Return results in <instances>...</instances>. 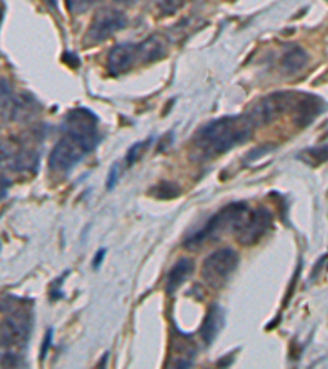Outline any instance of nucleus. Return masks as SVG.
Here are the masks:
<instances>
[{
  "label": "nucleus",
  "instance_id": "obj_1",
  "mask_svg": "<svg viewBox=\"0 0 328 369\" xmlns=\"http://www.w3.org/2000/svg\"><path fill=\"white\" fill-rule=\"evenodd\" d=\"M254 126L248 117H222L213 120L199 131L196 146L205 156L227 153L235 146L245 143Z\"/></svg>",
  "mask_w": 328,
  "mask_h": 369
},
{
  "label": "nucleus",
  "instance_id": "obj_2",
  "mask_svg": "<svg viewBox=\"0 0 328 369\" xmlns=\"http://www.w3.org/2000/svg\"><path fill=\"white\" fill-rule=\"evenodd\" d=\"M246 212H248V209H246V205L242 204V202L223 207L218 214H215L212 219L207 222V225H205L201 231L194 234L191 238L186 241V246L199 248L202 246L205 241L217 238L223 231L237 230Z\"/></svg>",
  "mask_w": 328,
  "mask_h": 369
},
{
  "label": "nucleus",
  "instance_id": "obj_3",
  "mask_svg": "<svg viewBox=\"0 0 328 369\" xmlns=\"http://www.w3.org/2000/svg\"><path fill=\"white\" fill-rule=\"evenodd\" d=\"M94 146L78 136L64 133L49 155V169L54 173H68L76 168L86 155H89Z\"/></svg>",
  "mask_w": 328,
  "mask_h": 369
},
{
  "label": "nucleus",
  "instance_id": "obj_4",
  "mask_svg": "<svg viewBox=\"0 0 328 369\" xmlns=\"http://www.w3.org/2000/svg\"><path fill=\"white\" fill-rule=\"evenodd\" d=\"M238 255L232 248L213 251L202 265V277L210 287L220 289L237 270Z\"/></svg>",
  "mask_w": 328,
  "mask_h": 369
},
{
  "label": "nucleus",
  "instance_id": "obj_5",
  "mask_svg": "<svg viewBox=\"0 0 328 369\" xmlns=\"http://www.w3.org/2000/svg\"><path fill=\"white\" fill-rule=\"evenodd\" d=\"M127 27V17L125 13L115 8H100L99 12L92 18L90 27L87 30L86 38L89 44H97L105 42L120 30Z\"/></svg>",
  "mask_w": 328,
  "mask_h": 369
},
{
  "label": "nucleus",
  "instance_id": "obj_6",
  "mask_svg": "<svg viewBox=\"0 0 328 369\" xmlns=\"http://www.w3.org/2000/svg\"><path fill=\"white\" fill-rule=\"evenodd\" d=\"M294 102H295V95L291 92L271 94L263 100H259L246 117H248L253 126L266 125L278 119L281 114H284L289 109L294 107Z\"/></svg>",
  "mask_w": 328,
  "mask_h": 369
},
{
  "label": "nucleus",
  "instance_id": "obj_7",
  "mask_svg": "<svg viewBox=\"0 0 328 369\" xmlns=\"http://www.w3.org/2000/svg\"><path fill=\"white\" fill-rule=\"evenodd\" d=\"M32 332V317L23 310H13L0 322V340L7 346H20Z\"/></svg>",
  "mask_w": 328,
  "mask_h": 369
},
{
  "label": "nucleus",
  "instance_id": "obj_8",
  "mask_svg": "<svg viewBox=\"0 0 328 369\" xmlns=\"http://www.w3.org/2000/svg\"><path fill=\"white\" fill-rule=\"evenodd\" d=\"M271 224H273V215L269 210L258 209L253 212H246L245 217L240 222L237 231V238L242 245L250 246L254 245L266 231L269 230Z\"/></svg>",
  "mask_w": 328,
  "mask_h": 369
},
{
  "label": "nucleus",
  "instance_id": "obj_9",
  "mask_svg": "<svg viewBox=\"0 0 328 369\" xmlns=\"http://www.w3.org/2000/svg\"><path fill=\"white\" fill-rule=\"evenodd\" d=\"M97 117L86 109H76L68 115L64 125V133L74 135L78 138L87 141L95 148L99 143V126Z\"/></svg>",
  "mask_w": 328,
  "mask_h": 369
},
{
  "label": "nucleus",
  "instance_id": "obj_10",
  "mask_svg": "<svg viewBox=\"0 0 328 369\" xmlns=\"http://www.w3.org/2000/svg\"><path fill=\"white\" fill-rule=\"evenodd\" d=\"M138 61V44H117L110 49L109 58H107V66L114 75H120L128 73L135 63Z\"/></svg>",
  "mask_w": 328,
  "mask_h": 369
},
{
  "label": "nucleus",
  "instance_id": "obj_11",
  "mask_svg": "<svg viewBox=\"0 0 328 369\" xmlns=\"http://www.w3.org/2000/svg\"><path fill=\"white\" fill-rule=\"evenodd\" d=\"M168 43L166 38L161 35H151L145 42L138 44V61L143 64L160 61L161 58L166 56Z\"/></svg>",
  "mask_w": 328,
  "mask_h": 369
},
{
  "label": "nucleus",
  "instance_id": "obj_12",
  "mask_svg": "<svg viewBox=\"0 0 328 369\" xmlns=\"http://www.w3.org/2000/svg\"><path fill=\"white\" fill-rule=\"evenodd\" d=\"M10 117H12L15 122H28L33 117H37V114L40 112V105L37 104L32 95H28L27 92L18 95L17 99L12 100V105H10Z\"/></svg>",
  "mask_w": 328,
  "mask_h": 369
},
{
  "label": "nucleus",
  "instance_id": "obj_13",
  "mask_svg": "<svg viewBox=\"0 0 328 369\" xmlns=\"http://www.w3.org/2000/svg\"><path fill=\"white\" fill-rule=\"evenodd\" d=\"M307 61H309V54L304 48L289 47L281 56L279 66L286 74H295L305 68Z\"/></svg>",
  "mask_w": 328,
  "mask_h": 369
},
{
  "label": "nucleus",
  "instance_id": "obj_14",
  "mask_svg": "<svg viewBox=\"0 0 328 369\" xmlns=\"http://www.w3.org/2000/svg\"><path fill=\"white\" fill-rule=\"evenodd\" d=\"M194 272V261L189 260V258H182L179 260L176 265L172 266V270L169 271L168 274V281H166V289L169 294H172L177 287H181L184 282L189 279Z\"/></svg>",
  "mask_w": 328,
  "mask_h": 369
},
{
  "label": "nucleus",
  "instance_id": "obj_15",
  "mask_svg": "<svg viewBox=\"0 0 328 369\" xmlns=\"http://www.w3.org/2000/svg\"><path fill=\"white\" fill-rule=\"evenodd\" d=\"M222 325H223L222 310H220L218 307H212L207 312V317H205V320L202 323V330H201V335H202V340L205 345H210V343L215 340V337L218 335Z\"/></svg>",
  "mask_w": 328,
  "mask_h": 369
},
{
  "label": "nucleus",
  "instance_id": "obj_16",
  "mask_svg": "<svg viewBox=\"0 0 328 369\" xmlns=\"http://www.w3.org/2000/svg\"><path fill=\"white\" fill-rule=\"evenodd\" d=\"M13 100L12 94V85L8 84L7 79L0 78V112H5V110L10 109Z\"/></svg>",
  "mask_w": 328,
  "mask_h": 369
},
{
  "label": "nucleus",
  "instance_id": "obj_17",
  "mask_svg": "<svg viewBox=\"0 0 328 369\" xmlns=\"http://www.w3.org/2000/svg\"><path fill=\"white\" fill-rule=\"evenodd\" d=\"M95 4V0H66V7L71 13L81 15L89 12L92 5Z\"/></svg>",
  "mask_w": 328,
  "mask_h": 369
},
{
  "label": "nucleus",
  "instance_id": "obj_18",
  "mask_svg": "<svg viewBox=\"0 0 328 369\" xmlns=\"http://www.w3.org/2000/svg\"><path fill=\"white\" fill-rule=\"evenodd\" d=\"M184 0H156V8L161 15H172L182 7Z\"/></svg>",
  "mask_w": 328,
  "mask_h": 369
},
{
  "label": "nucleus",
  "instance_id": "obj_19",
  "mask_svg": "<svg viewBox=\"0 0 328 369\" xmlns=\"http://www.w3.org/2000/svg\"><path fill=\"white\" fill-rule=\"evenodd\" d=\"M146 148V143H136L135 146H133V148L128 151V156H127V161H128V164H131V163H135V161L140 158V155H141V151Z\"/></svg>",
  "mask_w": 328,
  "mask_h": 369
},
{
  "label": "nucleus",
  "instance_id": "obj_20",
  "mask_svg": "<svg viewBox=\"0 0 328 369\" xmlns=\"http://www.w3.org/2000/svg\"><path fill=\"white\" fill-rule=\"evenodd\" d=\"M8 189H10L8 179L4 178V176H0V200H4L5 197H7Z\"/></svg>",
  "mask_w": 328,
  "mask_h": 369
},
{
  "label": "nucleus",
  "instance_id": "obj_21",
  "mask_svg": "<svg viewBox=\"0 0 328 369\" xmlns=\"http://www.w3.org/2000/svg\"><path fill=\"white\" fill-rule=\"evenodd\" d=\"M51 337H53V332H48V335L45 337V343H43V348H41V360H45V356H46V351H48V348H49V343H51Z\"/></svg>",
  "mask_w": 328,
  "mask_h": 369
},
{
  "label": "nucleus",
  "instance_id": "obj_22",
  "mask_svg": "<svg viewBox=\"0 0 328 369\" xmlns=\"http://www.w3.org/2000/svg\"><path fill=\"white\" fill-rule=\"evenodd\" d=\"M7 158H8V151L5 150L2 140H0V164L5 163V161H7Z\"/></svg>",
  "mask_w": 328,
  "mask_h": 369
},
{
  "label": "nucleus",
  "instance_id": "obj_23",
  "mask_svg": "<svg viewBox=\"0 0 328 369\" xmlns=\"http://www.w3.org/2000/svg\"><path fill=\"white\" fill-rule=\"evenodd\" d=\"M104 255H105V251H104V250H102V251H100V255H97V256H95V261H94V267H97V266H99V265H100V261H102V258H104Z\"/></svg>",
  "mask_w": 328,
  "mask_h": 369
},
{
  "label": "nucleus",
  "instance_id": "obj_24",
  "mask_svg": "<svg viewBox=\"0 0 328 369\" xmlns=\"http://www.w3.org/2000/svg\"><path fill=\"white\" fill-rule=\"evenodd\" d=\"M117 2H120V4H133V2H136V0H117Z\"/></svg>",
  "mask_w": 328,
  "mask_h": 369
},
{
  "label": "nucleus",
  "instance_id": "obj_25",
  "mask_svg": "<svg viewBox=\"0 0 328 369\" xmlns=\"http://www.w3.org/2000/svg\"><path fill=\"white\" fill-rule=\"evenodd\" d=\"M0 18H2V7H0Z\"/></svg>",
  "mask_w": 328,
  "mask_h": 369
},
{
  "label": "nucleus",
  "instance_id": "obj_26",
  "mask_svg": "<svg viewBox=\"0 0 328 369\" xmlns=\"http://www.w3.org/2000/svg\"><path fill=\"white\" fill-rule=\"evenodd\" d=\"M0 250H2V246H0Z\"/></svg>",
  "mask_w": 328,
  "mask_h": 369
}]
</instances>
